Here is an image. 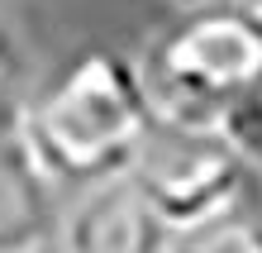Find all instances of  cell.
<instances>
[{
    "label": "cell",
    "instance_id": "1",
    "mask_svg": "<svg viewBox=\"0 0 262 253\" xmlns=\"http://www.w3.org/2000/svg\"><path fill=\"white\" fill-rule=\"evenodd\" d=\"M162 120L205 124L262 167V5H181L138 53Z\"/></svg>",
    "mask_w": 262,
    "mask_h": 253
},
{
    "label": "cell",
    "instance_id": "2",
    "mask_svg": "<svg viewBox=\"0 0 262 253\" xmlns=\"http://www.w3.org/2000/svg\"><path fill=\"white\" fill-rule=\"evenodd\" d=\"M152 124L158 105L138 57L100 43L72 53L24 101V134L62 191L124 177Z\"/></svg>",
    "mask_w": 262,
    "mask_h": 253
},
{
    "label": "cell",
    "instance_id": "3",
    "mask_svg": "<svg viewBox=\"0 0 262 253\" xmlns=\"http://www.w3.org/2000/svg\"><path fill=\"white\" fill-rule=\"evenodd\" d=\"M124 177L138 186L148 210L172 234L200 229L229 215L234 205L262 196V167L238 153L234 139L205 124H181L162 115L143 139V148L134 153Z\"/></svg>",
    "mask_w": 262,
    "mask_h": 253
},
{
    "label": "cell",
    "instance_id": "4",
    "mask_svg": "<svg viewBox=\"0 0 262 253\" xmlns=\"http://www.w3.org/2000/svg\"><path fill=\"white\" fill-rule=\"evenodd\" d=\"M62 186L38 163L24 110L0 115V253H57Z\"/></svg>",
    "mask_w": 262,
    "mask_h": 253
},
{
    "label": "cell",
    "instance_id": "5",
    "mask_svg": "<svg viewBox=\"0 0 262 253\" xmlns=\"http://www.w3.org/2000/svg\"><path fill=\"white\" fill-rule=\"evenodd\" d=\"M172 229L148 210L129 177L67 191L57 220V253H167Z\"/></svg>",
    "mask_w": 262,
    "mask_h": 253
},
{
    "label": "cell",
    "instance_id": "6",
    "mask_svg": "<svg viewBox=\"0 0 262 253\" xmlns=\"http://www.w3.org/2000/svg\"><path fill=\"white\" fill-rule=\"evenodd\" d=\"M167 253H262V196L234 205L229 215L210 220L200 229L172 234Z\"/></svg>",
    "mask_w": 262,
    "mask_h": 253
},
{
    "label": "cell",
    "instance_id": "7",
    "mask_svg": "<svg viewBox=\"0 0 262 253\" xmlns=\"http://www.w3.org/2000/svg\"><path fill=\"white\" fill-rule=\"evenodd\" d=\"M29 91H34V86H29V57L19 48V38L0 24V115L24 110Z\"/></svg>",
    "mask_w": 262,
    "mask_h": 253
},
{
    "label": "cell",
    "instance_id": "8",
    "mask_svg": "<svg viewBox=\"0 0 262 253\" xmlns=\"http://www.w3.org/2000/svg\"><path fill=\"white\" fill-rule=\"evenodd\" d=\"M177 5H205V0H177Z\"/></svg>",
    "mask_w": 262,
    "mask_h": 253
},
{
    "label": "cell",
    "instance_id": "9",
    "mask_svg": "<svg viewBox=\"0 0 262 253\" xmlns=\"http://www.w3.org/2000/svg\"><path fill=\"white\" fill-rule=\"evenodd\" d=\"M248 5H262V0H248Z\"/></svg>",
    "mask_w": 262,
    "mask_h": 253
}]
</instances>
